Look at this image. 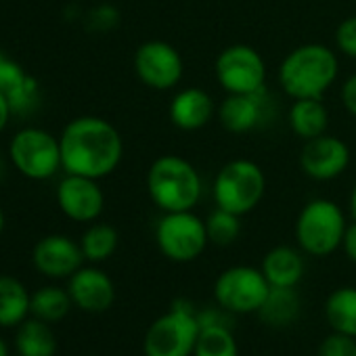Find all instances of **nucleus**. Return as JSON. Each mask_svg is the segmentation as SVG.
<instances>
[{
    "label": "nucleus",
    "mask_w": 356,
    "mask_h": 356,
    "mask_svg": "<svg viewBox=\"0 0 356 356\" xmlns=\"http://www.w3.org/2000/svg\"><path fill=\"white\" fill-rule=\"evenodd\" d=\"M120 245L118 231L107 222H90L80 239L82 254L88 262H105L109 260Z\"/></svg>",
    "instance_id": "393cba45"
},
{
    "label": "nucleus",
    "mask_w": 356,
    "mask_h": 356,
    "mask_svg": "<svg viewBox=\"0 0 356 356\" xmlns=\"http://www.w3.org/2000/svg\"><path fill=\"white\" fill-rule=\"evenodd\" d=\"M216 82L227 95H248L266 88V63L250 44H231L214 61Z\"/></svg>",
    "instance_id": "1a4fd4ad"
},
{
    "label": "nucleus",
    "mask_w": 356,
    "mask_h": 356,
    "mask_svg": "<svg viewBox=\"0 0 356 356\" xmlns=\"http://www.w3.org/2000/svg\"><path fill=\"white\" fill-rule=\"evenodd\" d=\"M300 170L316 183H329L339 178L350 161L352 153L346 140L329 132L302 143L300 149Z\"/></svg>",
    "instance_id": "f8f14e48"
},
{
    "label": "nucleus",
    "mask_w": 356,
    "mask_h": 356,
    "mask_svg": "<svg viewBox=\"0 0 356 356\" xmlns=\"http://www.w3.org/2000/svg\"><path fill=\"white\" fill-rule=\"evenodd\" d=\"M270 291L264 273L254 266H231L222 270L214 283V298L220 308L233 314L258 312Z\"/></svg>",
    "instance_id": "9d476101"
},
{
    "label": "nucleus",
    "mask_w": 356,
    "mask_h": 356,
    "mask_svg": "<svg viewBox=\"0 0 356 356\" xmlns=\"http://www.w3.org/2000/svg\"><path fill=\"white\" fill-rule=\"evenodd\" d=\"M266 193V174L254 161L237 157L227 161L212 183V195L216 208L245 216L254 212Z\"/></svg>",
    "instance_id": "39448f33"
},
{
    "label": "nucleus",
    "mask_w": 356,
    "mask_h": 356,
    "mask_svg": "<svg viewBox=\"0 0 356 356\" xmlns=\"http://www.w3.org/2000/svg\"><path fill=\"white\" fill-rule=\"evenodd\" d=\"M206 231H208V239H210L212 245L229 248L241 235V216H237L233 212H227L222 208H216L206 218Z\"/></svg>",
    "instance_id": "cd10ccee"
},
{
    "label": "nucleus",
    "mask_w": 356,
    "mask_h": 356,
    "mask_svg": "<svg viewBox=\"0 0 356 356\" xmlns=\"http://www.w3.org/2000/svg\"><path fill=\"white\" fill-rule=\"evenodd\" d=\"M5 168H7V165H5V159H3V155H0V178L5 176Z\"/></svg>",
    "instance_id": "4c0bfd02"
},
{
    "label": "nucleus",
    "mask_w": 356,
    "mask_h": 356,
    "mask_svg": "<svg viewBox=\"0 0 356 356\" xmlns=\"http://www.w3.org/2000/svg\"><path fill=\"white\" fill-rule=\"evenodd\" d=\"M67 291L72 302L84 312H105L115 300L111 277L97 266H82L70 277Z\"/></svg>",
    "instance_id": "a211bd4d"
},
{
    "label": "nucleus",
    "mask_w": 356,
    "mask_h": 356,
    "mask_svg": "<svg viewBox=\"0 0 356 356\" xmlns=\"http://www.w3.org/2000/svg\"><path fill=\"white\" fill-rule=\"evenodd\" d=\"M11 115H13V109H11V103L9 99L5 97V92L0 90V134H3L11 122Z\"/></svg>",
    "instance_id": "72a5a7b5"
},
{
    "label": "nucleus",
    "mask_w": 356,
    "mask_h": 356,
    "mask_svg": "<svg viewBox=\"0 0 356 356\" xmlns=\"http://www.w3.org/2000/svg\"><path fill=\"white\" fill-rule=\"evenodd\" d=\"M318 356H356V337L333 331L323 339Z\"/></svg>",
    "instance_id": "c756f323"
},
{
    "label": "nucleus",
    "mask_w": 356,
    "mask_h": 356,
    "mask_svg": "<svg viewBox=\"0 0 356 356\" xmlns=\"http://www.w3.org/2000/svg\"><path fill=\"white\" fill-rule=\"evenodd\" d=\"M339 76V59L333 49L306 42L289 51L277 72L283 92L296 99H323Z\"/></svg>",
    "instance_id": "f03ea898"
},
{
    "label": "nucleus",
    "mask_w": 356,
    "mask_h": 356,
    "mask_svg": "<svg viewBox=\"0 0 356 356\" xmlns=\"http://www.w3.org/2000/svg\"><path fill=\"white\" fill-rule=\"evenodd\" d=\"M32 296L26 285L9 275H0V325L13 327L22 325L30 312Z\"/></svg>",
    "instance_id": "412c9836"
},
{
    "label": "nucleus",
    "mask_w": 356,
    "mask_h": 356,
    "mask_svg": "<svg viewBox=\"0 0 356 356\" xmlns=\"http://www.w3.org/2000/svg\"><path fill=\"white\" fill-rule=\"evenodd\" d=\"M216 111L218 107L212 95L200 86L181 88L168 105V115L172 126H176L183 132H195L206 128L214 120Z\"/></svg>",
    "instance_id": "f3484780"
},
{
    "label": "nucleus",
    "mask_w": 356,
    "mask_h": 356,
    "mask_svg": "<svg viewBox=\"0 0 356 356\" xmlns=\"http://www.w3.org/2000/svg\"><path fill=\"white\" fill-rule=\"evenodd\" d=\"M339 99H341L343 109H346L352 118H356V74H352V76L341 84Z\"/></svg>",
    "instance_id": "2f4dec72"
},
{
    "label": "nucleus",
    "mask_w": 356,
    "mask_h": 356,
    "mask_svg": "<svg viewBox=\"0 0 356 356\" xmlns=\"http://www.w3.org/2000/svg\"><path fill=\"white\" fill-rule=\"evenodd\" d=\"M0 90L9 99L13 115H30L42 101L38 80L3 51H0Z\"/></svg>",
    "instance_id": "dca6fc26"
},
{
    "label": "nucleus",
    "mask_w": 356,
    "mask_h": 356,
    "mask_svg": "<svg viewBox=\"0 0 356 356\" xmlns=\"http://www.w3.org/2000/svg\"><path fill=\"white\" fill-rule=\"evenodd\" d=\"M32 260L40 275L51 279H63L72 277L78 268H82V262L86 258L82 254L80 243H76L67 235H47L36 243Z\"/></svg>",
    "instance_id": "2eb2a0df"
},
{
    "label": "nucleus",
    "mask_w": 356,
    "mask_h": 356,
    "mask_svg": "<svg viewBox=\"0 0 356 356\" xmlns=\"http://www.w3.org/2000/svg\"><path fill=\"white\" fill-rule=\"evenodd\" d=\"M348 229V220L343 210L327 197H316L304 204L296 218V241L298 248L314 258L331 256L337 248H341L343 233Z\"/></svg>",
    "instance_id": "20e7f679"
},
{
    "label": "nucleus",
    "mask_w": 356,
    "mask_h": 356,
    "mask_svg": "<svg viewBox=\"0 0 356 356\" xmlns=\"http://www.w3.org/2000/svg\"><path fill=\"white\" fill-rule=\"evenodd\" d=\"M3 231H5V212L0 208V235H3Z\"/></svg>",
    "instance_id": "e433bc0d"
},
{
    "label": "nucleus",
    "mask_w": 356,
    "mask_h": 356,
    "mask_svg": "<svg viewBox=\"0 0 356 356\" xmlns=\"http://www.w3.org/2000/svg\"><path fill=\"white\" fill-rule=\"evenodd\" d=\"M155 243L172 262H193L210 245L206 220L193 210L163 212L155 225Z\"/></svg>",
    "instance_id": "6e6552de"
},
{
    "label": "nucleus",
    "mask_w": 356,
    "mask_h": 356,
    "mask_svg": "<svg viewBox=\"0 0 356 356\" xmlns=\"http://www.w3.org/2000/svg\"><path fill=\"white\" fill-rule=\"evenodd\" d=\"M287 124L302 143L310 140L327 132L329 109L323 99H296L287 111Z\"/></svg>",
    "instance_id": "aec40b11"
},
{
    "label": "nucleus",
    "mask_w": 356,
    "mask_h": 356,
    "mask_svg": "<svg viewBox=\"0 0 356 356\" xmlns=\"http://www.w3.org/2000/svg\"><path fill=\"white\" fill-rule=\"evenodd\" d=\"M341 250L346 254V258L350 262L356 264V220H352L343 233V241H341Z\"/></svg>",
    "instance_id": "473e14b6"
},
{
    "label": "nucleus",
    "mask_w": 356,
    "mask_h": 356,
    "mask_svg": "<svg viewBox=\"0 0 356 356\" xmlns=\"http://www.w3.org/2000/svg\"><path fill=\"white\" fill-rule=\"evenodd\" d=\"M348 210H350V216H352V220H356V185H354V189H352V193H350V200H348Z\"/></svg>",
    "instance_id": "f704fd0d"
},
{
    "label": "nucleus",
    "mask_w": 356,
    "mask_h": 356,
    "mask_svg": "<svg viewBox=\"0 0 356 356\" xmlns=\"http://www.w3.org/2000/svg\"><path fill=\"white\" fill-rule=\"evenodd\" d=\"M200 331L197 310L185 300H176L165 314L149 325L143 341L145 356H193Z\"/></svg>",
    "instance_id": "423d86ee"
},
{
    "label": "nucleus",
    "mask_w": 356,
    "mask_h": 356,
    "mask_svg": "<svg viewBox=\"0 0 356 356\" xmlns=\"http://www.w3.org/2000/svg\"><path fill=\"white\" fill-rule=\"evenodd\" d=\"M335 49L343 57L356 59V15L346 17L335 28Z\"/></svg>",
    "instance_id": "c85d7f7f"
},
{
    "label": "nucleus",
    "mask_w": 356,
    "mask_h": 356,
    "mask_svg": "<svg viewBox=\"0 0 356 356\" xmlns=\"http://www.w3.org/2000/svg\"><path fill=\"white\" fill-rule=\"evenodd\" d=\"M15 346L19 356H55L57 352L55 333L49 329L47 321L40 318L22 323L15 337Z\"/></svg>",
    "instance_id": "b1692460"
},
{
    "label": "nucleus",
    "mask_w": 356,
    "mask_h": 356,
    "mask_svg": "<svg viewBox=\"0 0 356 356\" xmlns=\"http://www.w3.org/2000/svg\"><path fill=\"white\" fill-rule=\"evenodd\" d=\"M57 204L70 220L90 225L105 210V193L95 178L65 174L57 187Z\"/></svg>",
    "instance_id": "ddd939ff"
},
{
    "label": "nucleus",
    "mask_w": 356,
    "mask_h": 356,
    "mask_svg": "<svg viewBox=\"0 0 356 356\" xmlns=\"http://www.w3.org/2000/svg\"><path fill=\"white\" fill-rule=\"evenodd\" d=\"M86 24H88V30H95V32L115 30L120 26V11L111 5H99L88 13Z\"/></svg>",
    "instance_id": "7c9ffc66"
},
{
    "label": "nucleus",
    "mask_w": 356,
    "mask_h": 356,
    "mask_svg": "<svg viewBox=\"0 0 356 356\" xmlns=\"http://www.w3.org/2000/svg\"><path fill=\"white\" fill-rule=\"evenodd\" d=\"M260 270L264 273L270 287H298L306 273V262L300 248L277 245L266 252Z\"/></svg>",
    "instance_id": "6ab92c4d"
},
{
    "label": "nucleus",
    "mask_w": 356,
    "mask_h": 356,
    "mask_svg": "<svg viewBox=\"0 0 356 356\" xmlns=\"http://www.w3.org/2000/svg\"><path fill=\"white\" fill-rule=\"evenodd\" d=\"M193 356H239V346L225 323L206 325L200 331Z\"/></svg>",
    "instance_id": "bb28decb"
},
{
    "label": "nucleus",
    "mask_w": 356,
    "mask_h": 356,
    "mask_svg": "<svg viewBox=\"0 0 356 356\" xmlns=\"http://www.w3.org/2000/svg\"><path fill=\"white\" fill-rule=\"evenodd\" d=\"M325 316L335 333L356 337V287H337L325 302Z\"/></svg>",
    "instance_id": "5701e85b"
},
{
    "label": "nucleus",
    "mask_w": 356,
    "mask_h": 356,
    "mask_svg": "<svg viewBox=\"0 0 356 356\" xmlns=\"http://www.w3.org/2000/svg\"><path fill=\"white\" fill-rule=\"evenodd\" d=\"M59 145L65 174L88 176L95 181L113 174L124 157L120 130L99 115L74 118L63 128Z\"/></svg>",
    "instance_id": "f257e3e1"
},
{
    "label": "nucleus",
    "mask_w": 356,
    "mask_h": 356,
    "mask_svg": "<svg viewBox=\"0 0 356 356\" xmlns=\"http://www.w3.org/2000/svg\"><path fill=\"white\" fill-rule=\"evenodd\" d=\"M260 318L270 327H287L300 316V296L296 287H270L258 310Z\"/></svg>",
    "instance_id": "4be33fe9"
},
{
    "label": "nucleus",
    "mask_w": 356,
    "mask_h": 356,
    "mask_svg": "<svg viewBox=\"0 0 356 356\" xmlns=\"http://www.w3.org/2000/svg\"><path fill=\"white\" fill-rule=\"evenodd\" d=\"M0 356H9V348L3 337H0Z\"/></svg>",
    "instance_id": "c9c22d12"
},
{
    "label": "nucleus",
    "mask_w": 356,
    "mask_h": 356,
    "mask_svg": "<svg viewBox=\"0 0 356 356\" xmlns=\"http://www.w3.org/2000/svg\"><path fill=\"white\" fill-rule=\"evenodd\" d=\"M9 155L15 170L30 181H49L63 170L59 136L44 128L28 126L17 130L9 143Z\"/></svg>",
    "instance_id": "0eeeda50"
},
{
    "label": "nucleus",
    "mask_w": 356,
    "mask_h": 356,
    "mask_svg": "<svg viewBox=\"0 0 356 356\" xmlns=\"http://www.w3.org/2000/svg\"><path fill=\"white\" fill-rule=\"evenodd\" d=\"M72 296L70 291L49 285V287H40L34 296H32V306L30 312L47 323H55L67 316L70 308H72Z\"/></svg>",
    "instance_id": "a878e982"
},
{
    "label": "nucleus",
    "mask_w": 356,
    "mask_h": 356,
    "mask_svg": "<svg viewBox=\"0 0 356 356\" xmlns=\"http://www.w3.org/2000/svg\"><path fill=\"white\" fill-rule=\"evenodd\" d=\"M134 74L147 88L165 92L181 84L185 59L181 51L165 40H147L134 53Z\"/></svg>",
    "instance_id": "9b49d317"
},
{
    "label": "nucleus",
    "mask_w": 356,
    "mask_h": 356,
    "mask_svg": "<svg viewBox=\"0 0 356 356\" xmlns=\"http://www.w3.org/2000/svg\"><path fill=\"white\" fill-rule=\"evenodd\" d=\"M149 200L161 212L195 210L204 195V181L200 170L183 155L165 153L153 159L147 170Z\"/></svg>",
    "instance_id": "7ed1b4c3"
},
{
    "label": "nucleus",
    "mask_w": 356,
    "mask_h": 356,
    "mask_svg": "<svg viewBox=\"0 0 356 356\" xmlns=\"http://www.w3.org/2000/svg\"><path fill=\"white\" fill-rule=\"evenodd\" d=\"M275 101L268 90L248 95H227L218 105L216 118L222 128L231 134H248L264 126L273 115Z\"/></svg>",
    "instance_id": "4468645a"
}]
</instances>
